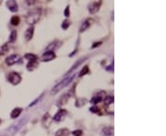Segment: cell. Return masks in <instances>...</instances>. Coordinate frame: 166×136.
<instances>
[{"label":"cell","mask_w":166,"mask_h":136,"mask_svg":"<svg viewBox=\"0 0 166 136\" xmlns=\"http://www.w3.org/2000/svg\"><path fill=\"white\" fill-rule=\"evenodd\" d=\"M27 120H28V116H25V117L21 118V119H20L18 121L14 122L10 127H8V128L4 131V133H3L4 136H12L15 133H17L21 129V127L27 122Z\"/></svg>","instance_id":"obj_1"},{"label":"cell","mask_w":166,"mask_h":136,"mask_svg":"<svg viewBox=\"0 0 166 136\" xmlns=\"http://www.w3.org/2000/svg\"><path fill=\"white\" fill-rule=\"evenodd\" d=\"M41 15H42V8L40 7L32 8L26 15V23L32 26L33 24L37 23V21L40 19Z\"/></svg>","instance_id":"obj_2"},{"label":"cell","mask_w":166,"mask_h":136,"mask_svg":"<svg viewBox=\"0 0 166 136\" xmlns=\"http://www.w3.org/2000/svg\"><path fill=\"white\" fill-rule=\"evenodd\" d=\"M75 76H76V74H69V76H67V77L65 78V79H63L62 81H60L58 84H56L53 87V89H52V91H51V94L52 95L57 94L59 91L64 89L65 86L70 84V83L72 82V80L75 78Z\"/></svg>","instance_id":"obj_3"},{"label":"cell","mask_w":166,"mask_h":136,"mask_svg":"<svg viewBox=\"0 0 166 136\" xmlns=\"http://www.w3.org/2000/svg\"><path fill=\"white\" fill-rule=\"evenodd\" d=\"M7 80H8V82H9V83H11L12 85L17 86V85H19L20 83V81H21V76H20L18 73L12 72V73H10V74H8Z\"/></svg>","instance_id":"obj_4"},{"label":"cell","mask_w":166,"mask_h":136,"mask_svg":"<svg viewBox=\"0 0 166 136\" xmlns=\"http://www.w3.org/2000/svg\"><path fill=\"white\" fill-rule=\"evenodd\" d=\"M87 59H88V56H84V57H81V58H80V59H78V61H77V62L75 63V64H74L73 65H72V67L70 68V69H69L68 70V71L67 72V74H65V76H69V74H71L74 71H75V70L78 67V66H80V65L83 63V62H85V61L87 60Z\"/></svg>","instance_id":"obj_5"},{"label":"cell","mask_w":166,"mask_h":136,"mask_svg":"<svg viewBox=\"0 0 166 136\" xmlns=\"http://www.w3.org/2000/svg\"><path fill=\"white\" fill-rule=\"evenodd\" d=\"M104 96H105V92L104 91H100L99 93L96 94L92 98L90 99V103L91 104H98L101 101H103V99L104 98Z\"/></svg>","instance_id":"obj_6"},{"label":"cell","mask_w":166,"mask_h":136,"mask_svg":"<svg viewBox=\"0 0 166 136\" xmlns=\"http://www.w3.org/2000/svg\"><path fill=\"white\" fill-rule=\"evenodd\" d=\"M103 4V1H96V2H92L89 5V11L91 14H95L96 12H98L100 7H101Z\"/></svg>","instance_id":"obj_7"},{"label":"cell","mask_w":166,"mask_h":136,"mask_svg":"<svg viewBox=\"0 0 166 136\" xmlns=\"http://www.w3.org/2000/svg\"><path fill=\"white\" fill-rule=\"evenodd\" d=\"M56 57L55 54L54 52H51V51H47L43 54L41 57V60L43 62H50V61L54 60Z\"/></svg>","instance_id":"obj_8"},{"label":"cell","mask_w":166,"mask_h":136,"mask_svg":"<svg viewBox=\"0 0 166 136\" xmlns=\"http://www.w3.org/2000/svg\"><path fill=\"white\" fill-rule=\"evenodd\" d=\"M20 59V57L19 54H11L6 59V64L7 65H13L18 63Z\"/></svg>","instance_id":"obj_9"},{"label":"cell","mask_w":166,"mask_h":136,"mask_svg":"<svg viewBox=\"0 0 166 136\" xmlns=\"http://www.w3.org/2000/svg\"><path fill=\"white\" fill-rule=\"evenodd\" d=\"M67 114V111H65V109H59L57 111V113L55 114L53 118V121H60L61 120L63 119V118Z\"/></svg>","instance_id":"obj_10"},{"label":"cell","mask_w":166,"mask_h":136,"mask_svg":"<svg viewBox=\"0 0 166 136\" xmlns=\"http://www.w3.org/2000/svg\"><path fill=\"white\" fill-rule=\"evenodd\" d=\"M7 7L11 12H17L18 11V4L14 0H9L7 2Z\"/></svg>","instance_id":"obj_11"},{"label":"cell","mask_w":166,"mask_h":136,"mask_svg":"<svg viewBox=\"0 0 166 136\" xmlns=\"http://www.w3.org/2000/svg\"><path fill=\"white\" fill-rule=\"evenodd\" d=\"M33 33H34V27L33 26H30V28L27 29V30L25 31V39L27 42H30L33 37Z\"/></svg>","instance_id":"obj_12"},{"label":"cell","mask_w":166,"mask_h":136,"mask_svg":"<svg viewBox=\"0 0 166 136\" xmlns=\"http://www.w3.org/2000/svg\"><path fill=\"white\" fill-rule=\"evenodd\" d=\"M92 22H93V20L91 19H86L84 22H83V24L81 25V27H80V33H82V32H84L85 30L88 29L90 26L92 24Z\"/></svg>","instance_id":"obj_13"},{"label":"cell","mask_w":166,"mask_h":136,"mask_svg":"<svg viewBox=\"0 0 166 136\" xmlns=\"http://www.w3.org/2000/svg\"><path fill=\"white\" fill-rule=\"evenodd\" d=\"M101 133L103 136H113V127H104Z\"/></svg>","instance_id":"obj_14"},{"label":"cell","mask_w":166,"mask_h":136,"mask_svg":"<svg viewBox=\"0 0 166 136\" xmlns=\"http://www.w3.org/2000/svg\"><path fill=\"white\" fill-rule=\"evenodd\" d=\"M50 121H51V117H50V114L49 113H46L45 114V116L43 117V120H42V123L45 127H49L50 125Z\"/></svg>","instance_id":"obj_15"},{"label":"cell","mask_w":166,"mask_h":136,"mask_svg":"<svg viewBox=\"0 0 166 136\" xmlns=\"http://www.w3.org/2000/svg\"><path fill=\"white\" fill-rule=\"evenodd\" d=\"M21 112H22V109H21V108H15L11 111L10 117L12 118V119H17V118H18L20 115Z\"/></svg>","instance_id":"obj_16"},{"label":"cell","mask_w":166,"mask_h":136,"mask_svg":"<svg viewBox=\"0 0 166 136\" xmlns=\"http://www.w3.org/2000/svg\"><path fill=\"white\" fill-rule=\"evenodd\" d=\"M38 61L35 60V61H30V62L28 63L27 64V69L28 71H33V70H35L37 67H38Z\"/></svg>","instance_id":"obj_17"},{"label":"cell","mask_w":166,"mask_h":136,"mask_svg":"<svg viewBox=\"0 0 166 136\" xmlns=\"http://www.w3.org/2000/svg\"><path fill=\"white\" fill-rule=\"evenodd\" d=\"M62 44V42H58V41H55V42H52L51 44L47 47V50H51V52H54L55 50H56L57 48Z\"/></svg>","instance_id":"obj_18"},{"label":"cell","mask_w":166,"mask_h":136,"mask_svg":"<svg viewBox=\"0 0 166 136\" xmlns=\"http://www.w3.org/2000/svg\"><path fill=\"white\" fill-rule=\"evenodd\" d=\"M70 131L67 129H60L55 133V136H69Z\"/></svg>","instance_id":"obj_19"},{"label":"cell","mask_w":166,"mask_h":136,"mask_svg":"<svg viewBox=\"0 0 166 136\" xmlns=\"http://www.w3.org/2000/svg\"><path fill=\"white\" fill-rule=\"evenodd\" d=\"M113 101H115V98H113V96H104V104H105V106H110L111 104L113 103Z\"/></svg>","instance_id":"obj_20"},{"label":"cell","mask_w":166,"mask_h":136,"mask_svg":"<svg viewBox=\"0 0 166 136\" xmlns=\"http://www.w3.org/2000/svg\"><path fill=\"white\" fill-rule=\"evenodd\" d=\"M69 98V94H67V95H64L62 98H61L59 100H58V102H57V105L58 106H60V105H65V103L67 102V100Z\"/></svg>","instance_id":"obj_21"},{"label":"cell","mask_w":166,"mask_h":136,"mask_svg":"<svg viewBox=\"0 0 166 136\" xmlns=\"http://www.w3.org/2000/svg\"><path fill=\"white\" fill-rule=\"evenodd\" d=\"M20 22V19L19 16H13L10 19V23L13 26H18Z\"/></svg>","instance_id":"obj_22"},{"label":"cell","mask_w":166,"mask_h":136,"mask_svg":"<svg viewBox=\"0 0 166 136\" xmlns=\"http://www.w3.org/2000/svg\"><path fill=\"white\" fill-rule=\"evenodd\" d=\"M8 44L7 43H5V44H3L1 47H0V56L1 55H5L7 52H8Z\"/></svg>","instance_id":"obj_23"},{"label":"cell","mask_w":166,"mask_h":136,"mask_svg":"<svg viewBox=\"0 0 166 136\" xmlns=\"http://www.w3.org/2000/svg\"><path fill=\"white\" fill-rule=\"evenodd\" d=\"M17 36H18V33H17V30H12L10 35H9V42H14L17 40Z\"/></svg>","instance_id":"obj_24"},{"label":"cell","mask_w":166,"mask_h":136,"mask_svg":"<svg viewBox=\"0 0 166 136\" xmlns=\"http://www.w3.org/2000/svg\"><path fill=\"white\" fill-rule=\"evenodd\" d=\"M24 57L29 61V62H30V61H35V60H37V56H36L35 54H25Z\"/></svg>","instance_id":"obj_25"},{"label":"cell","mask_w":166,"mask_h":136,"mask_svg":"<svg viewBox=\"0 0 166 136\" xmlns=\"http://www.w3.org/2000/svg\"><path fill=\"white\" fill-rule=\"evenodd\" d=\"M90 72V69H89V66L88 65H85L84 67L82 68V70L80 71V74H78V76L80 77H81V76H85V74H87Z\"/></svg>","instance_id":"obj_26"},{"label":"cell","mask_w":166,"mask_h":136,"mask_svg":"<svg viewBox=\"0 0 166 136\" xmlns=\"http://www.w3.org/2000/svg\"><path fill=\"white\" fill-rule=\"evenodd\" d=\"M87 102V99L86 98H81V99H78L77 101H76V103H75V106L76 107H81V106H83V105H85V103Z\"/></svg>","instance_id":"obj_27"},{"label":"cell","mask_w":166,"mask_h":136,"mask_svg":"<svg viewBox=\"0 0 166 136\" xmlns=\"http://www.w3.org/2000/svg\"><path fill=\"white\" fill-rule=\"evenodd\" d=\"M69 26H70V22H69L67 19H65V20L63 21V23H62V25H61V27H62L63 29H67L69 27Z\"/></svg>","instance_id":"obj_28"},{"label":"cell","mask_w":166,"mask_h":136,"mask_svg":"<svg viewBox=\"0 0 166 136\" xmlns=\"http://www.w3.org/2000/svg\"><path fill=\"white\" fill-rule=\"evenodd\" d=\"M43 94H42L40 96H39V98H37L35 100H34L33 102H32V103H30V107H32V106H34V105H36V104H37V103H38V102L40 101V100L43 98Z\"/></svg>","instance_id":"obj_29"},{"label":"cell","mask_w":166,"mask_h":136,"mask_svg":"<svg viewBox=\"0 0 166 136\" xmlns=\"http://www.w3.org/2000/svg\"><path fill=\"white\" fill-rule=\"evenodd\" d=\"M90 112H92V113H97V114H101V112H100V109L98 107H96V106H93V107H91L90 109Z\"/></svg>","instance_id":"obj_30"},{"label":"cell","mask_w":166,"mask_h":136,"mask_svg":"<svg viewBox=\"0 0 166 136\" xmlns=\"http://www.w3.org/2000/svg\"><path fill=\"white\" fill-rule=\"evenodd\" d=\"M105 70H106V71H108V72L113 73V62L110 65H108L107 67H105Z\"/></svg>","instance_id":"obj_31"},{"label":"cell","mask_w":166,"mask_h":136,"mask_svg":"<svg viewBox=\"0 0 166 136\" xmlns=\"http://www.w3.org/2000/svg\"><path fill=\"white\" fill-rule=\"evenodd\" d=\"M72 133H73V135H74V136H82V134H83V131H80V130H77V131H74Z\"/></svg>","instance_id":"obj_32"},{"label":"cell","mask_w":166,"mask_h":136,"mask_svg":"<svg viewBox=\"0 0 166 136\" xmlns=\"http://www.w3.org/2000/svg\"><path fill=\"white\" fill-rule=\"evenodd\" d=\"M102 44H103V42H95V43H93V45L91 46V48H92V49H94V48H96V47H99V46H101Z\"/></svg>","instance_id":"obj_33"},{"label":"cell","mask_w":166,"mask_h":136,"mask_svg":"<svg viewBox=\"0 0 166 136\" xmlns=\"http://www.w3.org/2000/svg\"><path fill=\"white\" fill-rule=\"evenodd\" d=\"M65 17H69V6H67L65 9Z\"/></svg>","instance_id":"obj_34"},{"label":"cell","mask_w":166,"mask_h":136,"mask_svg":"<svg viewBox=\"0 0 166 136\" xmlns=\"http://www.w3.org/2000/svg\"><path fill=\"white\" fill-rule=\"evenodd\" d=\"M1 3H2V2H1V1H0V5H1Z\"/></svg>","instance_id":"obj_35"},{"label":"cell","mask_w":166,"mask_h":136,"mask_svg":"<svg viewBox=\"0 0 166 136\" xmlns=\"http://www.w3.org/2000/svg\"><path fill=\"white\" fill-rule=\"evenodd\" d=\"M0 123H1V120H0Z\"/></svg>","instance_id":"obj_36"}]
</instances>
